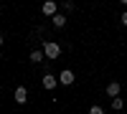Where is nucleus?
<instances>
[{"instance_id": "1", "label": "nucleus", "mask_w": 127, "mask_h": 114, "mask_svg": "<svg viewBox=\"0 0 127 114\" xmlns=\"http://www.w3.org/2000/svg\"><path fill=\"white\" fill-rule=\"evenodd\" d=\"M43 56L46 58H59L61 56V46L56 41H43Z\"/></svg>"}, {"instance_id": "2", "label": "nucleus", "mask_w": 127, "mask_h": 114, "mask_svg": "<svg viewBox=\"0 0 127 114\" xmlns=\"http://www.w3.org/2000/svg\"><path fill=\"white\" fill-rule=\"evenodd\" d=\"M59 84H64V86H71V84H74V71L64 68L61 74H59Z\"/></svg>"}, {"instance_id": "3", "label": "nucleus", "mask_w": 127, "mask_h": 114, "mask_svg": "<svg viewBox=\"0 0 127 114\" xmlns=\"http://www.w3.org/2000/svg\"><path fill=\"white\" fill-rule=\"evenodd\" d=\"M56 10H59V5L54 3V0H48V3H43V5H41V13H43V15H51V18L56 15Z\"/></svg>"}, {"instance_id": "4", "label": "nucleus", "mask_w": 127, "mask_h": 114, "mask_svg": "<svg viewBox=\"0 0 127 114\" xmlns=\"http://www.w3.org/2000/svg\"><path fill=\"white\" fill-rule=\"evenodd\" d=\"M107 96H112V99L120 96V81H109L107 84Z\"/></svg>"}, {"instance_id": "5", "label": "nucleus", "mask_w": 127, "mask_h": 114, "mask_svg": "<svg viewBox=\"0 0 127 114\" xmlns=\"http://www.w3.org/2000/svg\"><path fill=\"white\" fill-rule=\"evenodd\" d=\"M26 99H28L26 86H18V89H15V101H18V104H26Z\"/></svg>"}, {"instance_id": "6", "label": "nucleus", "mask_w": 127, "mask_h": 114, "mask_svg": "<svg viewBox=\"0 0 127 114\" xmlns=\"http://www.w3.org/2000/svg\"><path fill=\"white\" fill-rule=\"evenodd\" d=\"M56 84H59V79H56V76H51V74L43 76V86H46L48 91H51V89H56Z\"/></svg>"}, {"instance_id": "7", "label": "nucleus", "mask_w": 127, "mask_h": 114, "mask_svg": "<svg viewBox=\"0 0 127 114\" xmlns=\"http://www.w3.org/2000/svg\"><path fill=\"white\" fill-rule=\"evenodd\" d=\"M51 20H54V25H56V28H64V25H66V15H64V13H56Z\"/></svg>"}, {"instance_id": "8", "label": "nucleus", "mask_w": 127, "mask_h": 114, "mask_svg": "<svg viewBox=\"0 0 127 114\" xmlns=\"http://www.w3.org/2000/svg\"><path fill=\"white\" fill-rule=\"evenodd\" d=\"M31 61H33V64H41V61H43V51H33V53H31Z\"/></svg>"}, {"instance_id": "9", "label": "nucleus", "mask_w": 127, "mask_h": 114, "mask_svg": "<svg viewBox=\"0 0 127 114\" xmlns=\"http://www.w3.org/2000/svg\"><path fill=\"white\" fill-rule=\"evenodd\" d=\"M112 107H114V109H122V107H125V101L117 96V99H112Z\"/></svg>"}, {"instance_id": "10", "label": "nucleus", "mask_w": 127, "mask_h": 114, "mask_svg": "<svg viewBox=\"0 0 127 114\" xmlns=\"http://www.w3.org/2000/svg\"><path fill=\"white\" fill-rule=\"evenodd\" d=\"M61 8H64V10H66V13H71V10H74V3H64Z\"/></svg>"}, {"instance_id": "11", "label": "nucleus", "mask_w": 127, "mask_h": 114, "mask_svg": "<svg viewBox=\"0 0 127 114\" xmlns=\"http://www.w3.org/2000/svg\"><path fill=\"white\" fill-rule=\"evenodd\" d=\"M89 114H104V112H102V107H92V109H89Z\"/></svg>"}, {"instance_id": "12", "label": "nucleus", "mask_w": 127, "mask_h": 114, "mask_svg": "<svg viewBox=\"0 0 127 114\" xmlns=\"http://www.w3.org/2000/svg\"><path fill=\"white\" fill-rule=\"evenodd\" d=\"M120 20H122V25H127V13H122V18H120Z\"/></svg>"}, {"instance_id": "13", "label": "nucleus", "mask_w": 127, "mask_h": 114, "mask_svg": "<svg viewBox=\"0 0 127 114\" xmlns=\"http://www.w3.org/2000/svg\"><path fill=\"white\" fill-rule=\"evenodd\" d=\"M0 46H3V36H0Z\"/></svg>"}, {"instance_id": "14", "label": "nucleus", "mask_w": 127, "mask_h": 114, "mask_svg": "<svg viewBox=\"0 0 127 114\" xmlns=\"http://www.w3.org/2000/svg\"><path fill=\"white\" fill-rule=\"evenodd\" d=\"M0 91H3V86H0Z\"/></svg>"}]
</instances>
